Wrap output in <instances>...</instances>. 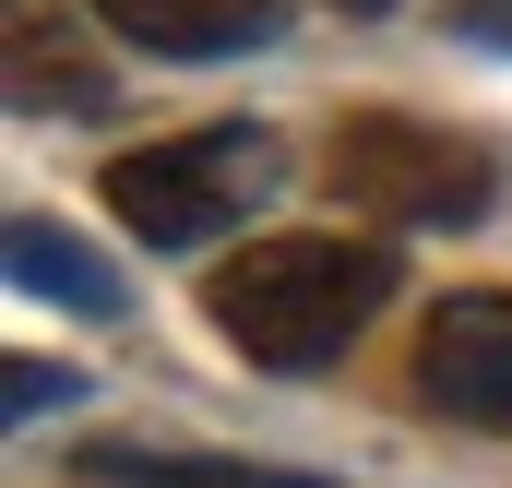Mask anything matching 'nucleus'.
<instances>
[{
    "label": "nucleus",
    "mask_w": 512,
    "mask_h": 488,
    "mask_svg": "<svg viewBox=\"0 0 512 488\" xmlns=\"http://www.w3.org/2000/svg\"><path fill=\"white\" fill-rule=\"evenodd\" d=\"M0 239H12V286H24V298H60V310H84V322H120V310H131L120 262H96L60 215H12Z\"/></svg>",
    "instance_id": "obj_7"
},
{
    "label": "nucleus",
    "mask_w": 512,
    "mask_h": 488,
    "mask_svg": "<svg viewBox=\"0 0 512 488\" xmlns=\"http://www.w3.org/2000/svg\"><path fill=\"white\" fill-rule=\"evenodd\" d=\"M322 179L358 227H477L501 203V167L489 143L417 120V108H346L322 143Z\"/></svg>",
    "instance_id": "obj_3"
},
{
    "label": "nucleus",
    "mask_w": 512,
    "mask_h": 488,
    "mask_svg": "<svg viewBox=\"0 0 512 488\" xmlns=\"http://www.w3.org/2000/svg\"><path fill=\"white\" fill-rule=\"evenodd\" d=\"M441 24L465 48H512V0H441Z\"/></svg>",
    "instance_id": "obj_10"
},
{
    "label": "nucleus",
    "mask_w": 512,
    "mask_h": 488,
    "mask_svg": "<svg viewBox=\"0 0 512 488\" xmlns=\"http://www.w3.org/2000/svg\"><path fill=\"white\" fill-rule=\"evenodd\" d=\"M0 393H12V429H24V417H48V405H84V369H48V358H12V381H0Z\"/></svg>",
    "instance_id": "obj_9"
},
{
    "label": "nucleus",
    "mask_w": 512,
    "mask_h": 488,
    "mask_svg": "<svg viewBox=\"0 0 512 488\" xmlns=\"http://www.w3.org/2000/svg\"><path fill=\"white\" fill-rule=\"evenodd\" d=\"M96 24H120L155 60H251L286 36V0H96Z\"/></svg>",
    "instance_id": "obj_5"
},
{
    "label": "nucleus",
    "mask_w": 512,
    "mask_h": 488,
    "mask_svg": "<svg viewBox=\"0 0 512 488\" xmlns=\"http://www.w3.org/2000/svg\"><path fill=\"white\" fill-rule=\"evenodd\" d=\"M72 477L84 488H334V477H286V465H227V453H131V441H84Z\"/></svg>",
    "instance_id": "obj_8"
},
{
    "label": "nucleus",
    "mask_w": 512,
    "mask_h": 488,
    "mask_svg": "<svg viewBox=\"0 0 512 488\" xmlns=\"http://www.w3.org/2000/svg\"><path fill=\"white\" fill-rule=\"evenodd\" d=\"M12 108H72V120H108L120 108L108 60H84V36L48 0H12Z\"/></svg>",
    "instance_id": "obj_6"
},
{
    "label": "nucleus",
    "mask_w": 512,
    "mask_h": 488,
    "mask_svg": "<svg viewBox=\"0 0 512 488\" xmlns=\"http://www.w3.org/2000/svg\"><path fill=\"white\" fill-rule=\"evenodd\" d=\"M417 393L453 429H512V286H453L417 334Z\"/></svg>",
    "instance_id": "obj_4"
},
{
    "label": "nucleus",
    "mask_w": 512,
    "mask_h": 488,
    "mask_svg": "<svg viewBox=\"0 0 512 488\" xmlns=\"http://www.w3.org/2000/svg\"><path fill=\"white\" fill-rule=\"evenodd\" d=\"M405 286V250L393 239H346V227H286V239H251L203 274V322L239 346L274 381H310L334 369Z\"/></svg>",
    "instance_id": "obj_1"
},
{
    "label": "nucleus",
    "mask_w": 512,
    "mask_h": 488,
    "mask_svg": "<svg viewBox=\"0 0 512 488\" xmlns=\"http://www.w3.org/2000/svg\"><path fill=\"white\" fill-rule=\"evenodd\" d=\"M346 12H393V0H346Z\"/></svg>",
    "instance_id": "obj_11"
},
{
    "label": "nucleus",
    "mask_w": 512,
    "mask_h": 488,
    "mask_svg": "<svg viewBox=\"0 0 512 488\" xmlns=\"http://www.w3.org/2000/svg\"><path fill=\"white\" fill-rule=\"evenodd\" d=\"M274 179H286V143L262 120H203V131H167V143L108 155L96 203L120 215L131 239H155V250H203V239H227Z\"/></svg>",
    "instance_id": "obj_2"
}]
</instances>
